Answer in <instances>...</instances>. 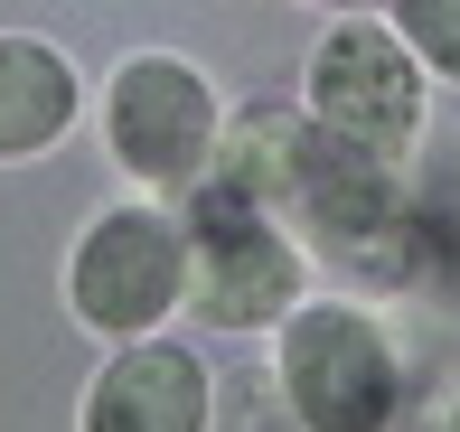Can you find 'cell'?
<instances>
[{
    "label": "cell",
    "instance_id": "obj_6",
    "mask_svg": "<svg viewBox=\"0 0 460 432\" xmlns=\"http://www.w3.org/2000/svg\"><path fill=\"white\" fill-rule=\"evenodd\" d=\"M85 432H207V366L179 339H122L85 395Z\"/></svg>",
    "mask_w": 460,
    "mask_h": 432
},
{
    "label": "cell",
    "instance_id": "obj_2",
    "mask_svg": "<svg viewBox=\"0 0 460 432\" xmlns=\"http://www.w3.org/2000/svg\"><path fill=\"white\" fill-rule=\"evenodd\" d=\"M103 141H113V160L141 189H170V198L207 189L217 141H226L217 85H207L188 57H132V66L103 85Z\"/></svg>",
    "mask_w": 460,
    "mask_h": 432
},
{
    "label": "cell",
    "instance_id": "obj_3",
    "mask_svg": "<svg viewBox=\"0 0 460 432\" xmlns=\"http://www.w3.org/2000/svg\"><path fill=\"white\" fill-rule=\"evenodd\" d=\"M75 320L103 339H151L160 320L188 301V225L170 207H113L94 216V235L66 263Z\"/></svg>",
    "mask_w": 460,
    "mask_h": 432
},
{
    "label": "cell",
    "instance_id": "obj_8",
    "mask_svg": "<svg viewBox=\"0 0 460 432\" xmlns=\"http://www.w3.org/2000/svg\"><path fill=\"white\" fill-rule=\"evenodd\" d=\"M394 38H404L432 75L460 85V0H394Z\"/></svg>",
    "mask_w": 460,
    "mask_h": 432
},
{
    "label": "cell",
    "instance_id": "obj_5",
    "mask_svg": "<svg viewBox=\"0 0 460 432\" xmlns=\"http://www.w3.org/2000/svg\"><path fill=\"white\" fill-rule=\"evenodd\" d=\"M310 122L376 160L413 151V132H423V57L376 19H339L310 48Z\"/></svg>",
    "mask_w": 460,
    "mask_h": 432
},
{
    "label": "cell",
    "instance_id": "obj_9",
    "mask_svg": "<svg viewBox=\"0 0 460 432\" xmlns=\"http://www.w3.org/2000/svg\"><path fill=\"white\" fill-rule=\"evenodd\" d=\"M329 10H348V19H367V10H376V0H329Z\"/></svg>",
    "mask_w": 460,
    "mask_h": 432
},
{
    "label": "cell",
    "instance_id": "obj_10",
    "mask_svg": "<svg viewBox=\"0 0 460 432\" xmlns=\"http://www.w3.org/2000/svg\"><path fill=\"white\" fill-rule=\"evenodd\" d=\"M451 432H460V404H451Z\"/></svg>",
    "mask_w": 460,
    "mask_h": 432
},
{
    "label": "cell",
    "instance_id": "obj_1",
    "mask_svg": "<svg viewBox=\"0 0 460 432\" xmlns=\"http://www.w3.org/2000/svg\"><path fill=\"white\" fill-rule=\"evenodd\" d=\"M198 207H188V301L179 311H198L207 329H273L291 320V301H301V244L282 235L273 216H263V198L226 189V179H207V189H188Z\"/></svg>",
    "mask_w": 460,
    "mask_h": 432
},
{
    "label": "cell",
    "instance_id": "obj_4",
    "mask_svg": "<svg viewBox=\"0 0 460 432\" xmlns=\"http://www.w3.org/2000/svg\"><path fill=\"white\" fill-rule=\"evenodd\" d=\"M282 395L301 432H385L394 423V348L348 301H301L282 320Z\"/></svg>",
    "mask_w": 460,
    "mask_h": 432
},
{
    "label": "cell",
    "instance_id": "obj_7",
    "mask_svg": "<svg viewBox=\"0 0 460 432\" xmlns=\"http://www.w3.org/2000/svg\"><path fill=\"white\" fill-rule=\"evenodd\" d=\"M75 122V66L48 38H0V160H38Z\"/></svg>",
    "mask_w": 460,
    "mask_h": 432
}]
</instances>
